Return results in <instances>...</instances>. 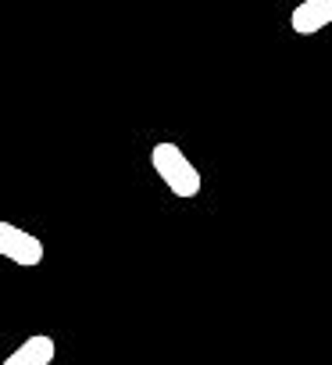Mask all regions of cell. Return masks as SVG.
<instances>
[{
	"instance_id": "6da1fadb",
	"label": "cell",
	"mask_w": 332,
	"mask_h": 365,
	"mask_svg": "<svg viewBox=\"0 0 332 365\" xmlns=\"http://www.w3.org/2000/svg\"><path fill=\"white\" fill-rule=\"evenodd\" d=\"M150 161H154V172L161 175V182L168 187L176 197H197L200 194V172L197 165L183 154L179 143H157L150 150Z\"/></svg>"
},
{
	"instance_id": "7a4b0ae2",
	"label": "cell",
	"mask_w": 332,
	"mask_h": 365,
	"mask_svg": "<svg viewBox=\"0 0 332 365\" xmlns=\"http://www.w3.org/2000/svg\"><path fill=\"white\" fill-rule=\"evenodd\" d=\"M0 258H8L22 269H36L43 262V240H36L33 233L11 222H0Z\"/></svg>"
},
{
	"instance_id": "3957f363",
	"label": "cell",
	"mask_w": 332,
	"mask_h": 365,
	"mask_svg": "<svg viewBox=\"0 0 332 365\" xmlns=\"http://www.w3.org/2000/svg\"><path fill=\"white\" fill-rule=\"evenodd\" d=\"M289 26L296 36H314L325 26H332V0H304V4L293 8Z\"/></svg>"
},
{
	"instance_id": "277c9868",
	"label": "cell",
	"mask_w": 332,
	"mask_h": 365,
	"mask_svg": "<svg viewBox=\"0 0 332 365\" xmlns=\"http://www.w3.org/2000/svg\"><path fill=\"white\" fill-rule=\"evenodd\" d=\"M54 354H58L54 336L36 333V336H29L26 344H18V347L4 358V365H50V361H54Z\"/></svg>"
}]
</instances>
